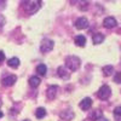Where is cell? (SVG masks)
Returning <instances> with one entry per match:
<instances>
[{
    "mask_svg": "<svg viewBox=\"0 0 121 121\" xmlns=\"http://www.w3.org/2000/svg\"><path fill=\"white\" fill-rule=\"evenodd\" d=\"M65 65L70 69V70H78L79 67H80V59L79 57L76 56H69L67 59H65Z\"/></svg>",
    "mask_w": 121,
    "mask_h": 121,
    "instance_id": "cell-1",
    "label": "cell"
},
{
    "mask_svg": "<svg viewBox=\"0 0 121 121\" xmlns=\"http://www.w3.org/2000/svg\"><path fill=\"white\" fill-rule=\"evenodd\" d=\"M55 46V43L52 41V40L50 39H44L41 41V45H40V50H41V52L46 53V52H50L51 50Z\"/></svg>",
    "mask_w": 121,
    "mask_h": 121,
    "instance_id": "cell-2",
    "label": "cell"
},
{
    "mask_svg": "<svg viewBox=\"0 0 121 121\" xmlns=\"http://www.w3.org/2000/svg\"><path fill=\"white\" fill-rule=\"evenodd\" d=\"M97 95H98V97H99L100 99H108V98L110 97V95H112V90H110L109 86L103 85L102 87L98 90V93H97Z\"/></svg>",
    "mask_w": 121,
    "mask_h": 121,
    "instance_id": "cell-3",
    "label": "cell"
},
{
    "mask_svg": "<svg viewBox=\"0 0 121 121\" xmlns=\"http://www.w3.org/2000/svg\"><path fill=\"white\" fill-rule=\"evenodd\" d=\"M75 27L78 29H85L88 27V21H87V18L85 17H80L76 19V22H75Z\"/></svg>",
    "mask_w": 121,
    "mask_h": 121,
    "instance_id": "cell-4",
    "label": "cell"
},
{
    "mask_svg": "<svg viewBox=\"0 0 121 121\" xmlns=\"http://www.w3.org/2000/svg\"><path fill=\"white\" fill-rule=\"evenodd\" d=\"M17 81V76L16 75H9L7 78H4L3 79V85L4 86H12L15 82Z\"/></svg>",
    "mask_w": 121,
    "mask_h": 121,
    "instance_id": "cell-5",
    "label": "cell"
},
{
    "mask_svg": "<svg viewBox=\"0 0 121 121\" xmlns=\"http://www.w3.org/2000/svg\"><path fill=\"white\" fill-rule=\"evenodd\" d=\"M57 91H58V86H50L47 88V92H46V96L48 99H53L56 98L57 96Z\"/></svg>",
    "mask_w": 121,
    "mask_h": 121,
    "instance_id": "cell-6",
    "label": "cell"
},
{
    "mask_svg": "<svg viewBox=\"0 0 121 121\" xmlns=\"http://www.w3.org/2000/svg\"><path fill=\"white\" fill-rule=\"evenodd\" d=\"M91 105H92V100H91V98H88V97L84 98L81 102H80V108H81L82 110H88L91 108Z\"/></svg>",
    "mask_w": 121,
    "mask_h": 121,
    "instance_id": "cell-7",
    "label": "cell"
},
{
    "mask_svg": "<svg viewBox=\"0 0 121 121\" xmlns=\"http://www.w3.org/2000/svg\"><path fill=\"white\" fill-rule=\"evenodd\" d=\"M103 24H104V27H107V28H113V27L116 26V19H115L114 17H107V18L104 19Z\"/></svg>",
    "mask_w": 121,
    "mask_h": 121,
    "instance_id": "cell-8",
    "label": "cell"
},
{
    "mask_svg": "<svg viewBox=\"0 0 121 121\" xmlns=\"http://www.w3.org/2000/svg\"><path fill=\"white\" fill-rule=\"evenodd\" d=\"M57 72H58L59 78H62L63 80H65V79H69V78H70V74L68 73V70H67L64 67H59Z\"/></svg>",
    "mask_w": 121,
    "mask_h": 121,
    "instance_id": "cell-9",
    "label": "cell"
},
{
    "mask_svg": "<svg viewBox=\"0 0 121 121\" xmlns=\"http://www.w3.org/2000/svg\"><path fill=\"white\" fill-rule=\"evenodd\" d=\"M60 117L65 121H69L74 117V112H72V110H64V112L60 113Z\"/></svg>",
    "mask_w": 121,
    "mask_h": 121,
    "instance_id": "cell-10",
    "label": "cell"
},
{
    "mask_svg": "<svg viewBox=\"0 0 121 121\" xmlns=\"http://www.w3.org/2000/svg\"><path fill=\"white\" fill-rule=\"evenodd\" d=\"M7 65H9V67H11V68H13V69L18 68V67H19V59H18L17 57L10 58V59L7 60Z\"/></svg>",
    "mask_w": 121,
    "mask_h": 121,
    "instance_id": "cell-11",
    "label": "cell"
},
{
    "mask_svg": "<svg viewBox=\"0 0 121 121\" xmlns=\"http://www.w3.org/2000/svg\"><path fill=\"white\" fill-rule=\"evenodd\" d=\"M74 41L78 46H85L86 45V38L84 35H78V36H75Z\"/></svg>",
    "mask_w": 121,
    "mask_h": 121,
    "instance_id": "cell-12",
    "label": "cell"
},
{
    "mask_svg": "<svg viewBox=\"0 0 121 121\" xmlns=\"http://www.w3.org/2000/svg\"><path fill=\"white\" fill-rule=\"evenodd\" d=\"M40 78L39 76H32L29 79V85L32 86V87H38L39 85H40Z\"/></svg>",
    "mask_w": 121,
    "mask_h": 121,
    "instance_id": "cell-13",
    "label": "cell"
},
{
    "mask_svg": "<svg viewBox=\"0 0 121 121\" xmlns=\"http://www.w3.org/2000/svg\"><path fill=\"white\" fill-rule=\"evenodd\" d=\"M92 40H93V44L98 45V44H100V43H102L103 40H104V35H103V34H100V33H97V34L93 35Z\"/></svg>",
    "mask_w": 121,
    "mask_h": 121,
    "instance_id": "cell-14",
    "label": "cell"
},
{
    "mask_svg": "<svg viewBox=\"0 0 121 121\" xmlns=\"http://www.w3.org/2000/svg\"><path fill=\"white\" fill-rule=\"evenodd\" d=\"M45 115H46V110H45L44 108H38V109H36L35 116H36L38 119H43V117H45Z\"/></svg>",
    "mask_w": 121,
    "mask_h": 121,
    "instance_id": "cell-15",
    "label": "cell"
},
{
    "mask_svg": "<svg viewBox=\"0 0 121 121\" xmlns=\"http://www.w3.org/2000/svg\"><path fill=\"white\" fill-rule=\"evenodd\" d=\"M36 72H38L40 75H45L46 72H47V68H46L45 64H39V65L36 67Z\"/></svg>",
    "mask_w": 121,
    "mask_h": 121,
    "instance_id": "cell-16",
    "label": "cell"
},
{
    "mask_svg": "<svg viewBox=\"0 0 121 121\" xmlns=\"http://www.w3.org/2000/svg\"><path fill=\"white\" fill-rule=\"evenodd\" d=\"M113 72H114L113 65H105V67L103 68V73H104V75H105V76L112 75V73H113Z\"/></svg>",
    "mask_w": 121,
    "mask_h": 121,
    "instance_id": "cell-17",
    "label": "cell"
},
{
    "mask_svg": "<svg viewBox=\"0 0 121 121\" xmlns=\"http://www.w3.org/2000/svg\"><path fill=\"white\" fill-rule=\"evenodd\" d=\"M100 116H102V113H100V110H95V112L90 115V117L92 120H98Z\"/></svg>",
    "mask_w": 121,
    "mask_h": 121,
    "instance_id": "cell-18",
    "label": "cell"
},
{
    "mask_svg": "<svg viewBox=\"0 0 121 121\" xmlns=\"http://www.w3.org/2000/svg\"><path fill=\"white\" fill-rule=\"evenodd\" d=\"M114 81L116 84H121V73H116L114 75Z\"/></svg>",
    "mask_w": 121,
    "mask_h": 121,
    "instance_id": "cell-19",
    "label": "cell"
},
{
    "mask_svg": "<svg viewBox=\"0 0 121 121\" xmlns=\"http://www.w3.org/2000/svg\"><path fill=\"white\" fill-rule=\"evenodd\" d=\"M114 114H115V116H121V105L120 107H116L114 109Z\"/></svg>",
    "mask_w": 121,
    "mask_h": 121,
    "instance_id": "cell-20",
    "label": "cell"
},
{
    "mask_svg": "<svg viewBox=\"0 0 121 121\" xmlns=\"http://www.w3.org/2000/svg\"><path fill=\"white\" fill-rule=\"evenodd\" d=\"M4 24H5V18L0 15V27H3Z\"/></svg>",
    "mask_w": 121,
    "mask_h": 121,
    "instance_id": "cell-21",
    "label": "cell"
},
{
    "mask_svg": "<svg viewBox=\"0 0 121 121\" xmlns=\"http://www.w3.org/2000/svg\"><path fill=\"white\" fill-rule=\"evenodd\" d=\"M4 59H5V53L3 51H0V63H1Z\"/></svg>",
    "mask_w": 121,
    "mask_h": 121,
    "instance_id": "cell-22",
    "label": "cell"
},
{
    "mask_svg": "<svg viewBox=\"0 0 121 121\" xmlns=\"http://www.w3.org/2000/svg\"><path fill=\"white\" fill-rule=\"evenodd\" d=\"M99 121H108V120H107V119H103V117H100V119H99Z\"/></svg>",
    "mask_w": 121,
    "mask_h": 121,
    "instance_id": "cell-23",
    "label": "cell"
},
{
    "mask_svg": "<svg viewBox=\"0 0 121 121\" xmlns=\"http://www.w3.org/2000/svg\"><path fill=\"white\" fill-rule=\"evenodd\" d=\"M3 115H4V114H3L1 112H0V119H1V117H3Z\"/></svg>",
    "mask_w": 121,
    "mask_h": 121,
    "instance_id": "cell-24",
    "label": "cell"
},
{
    "mask_svg": "<svg viewBox=\"0 0 121 121\" xmlns=\"http://www.w3.org/2000/svg\"><path fill=\"white\" fill-rule=\"evenodd\" d=\"M0 105H1V99H0Z\"/></svg>",
    "mask_w": 121,
    "mask_h": 121,
    "instance_id": "cell-25",
    "label": "cell"
},
{
    "mask_svg": "<svg viewBox=\"0 0 121 121\" xmlns=\"http://www.w3.org/2000/svg\"><path fill=\"white\" fill-rule=\"evenodd\" d=\"M23 121H29V120H23Z\"/></svg>",
    "mask_w": 121,
    "mask_h": 121,
    "instance_id": "cell-26",
    "label": "cell"
}]
</instances>
